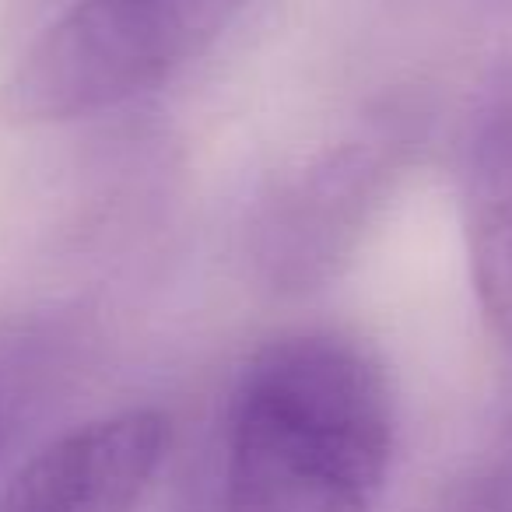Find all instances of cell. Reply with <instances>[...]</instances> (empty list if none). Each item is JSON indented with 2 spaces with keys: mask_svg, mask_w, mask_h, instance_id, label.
Returning a JSON list of instances; mask_svg holds the SVG:
<instances>
[{
  "mask_svg": "<svg viewBox=\"0 0 512 512\" xmlns=\"http://www.w3.org/2000/svg\"><path fill=\"white\" fill-rule=\"evenodd\" d=\"M393 453L376 355L327 330L285 334L239 369L176 512H372Z\"/></svg>",
  "mask_w": 512,
  "mask_h": 512,
  "instance_id": "obj_1",
  "label": "cell"
},
{
  "mask_svg": "<svg viewBox=\"0 0 512 512\" xmlns=\"http://www.w3.org/2000/svg\"><path fill=\"white\" fill-rule=\"evenodd\" d=\"M407 151V123L383 113L281 172L249 218L246 249L256 281L274 295L330 285L390 200Z\"/></svg>",
  "mask_w": 512,
  "mask_h": 512,
  "instance_id": "obj_3",
  "label": "cell"
},
{
  "mask_svg": "<svg viewBox=\"0 0 512 512\" xmlns=\"http://www.w3.org/2000/svg\"><path fill=\"white\" fill-rule=\"evenodd\" d=\"M169 449L155 407L102 414L43 446L0 495V512H137Z\"/></svg>",
  "mask_w": 512,
  "mask_h": 512,
  "instance_id": "obj_4",
  "label": "cell"
},
{
  "mask_svg": "<svg viewBox=\"0 0 512 512\" xmlns=\"http://www.w3.org/2000/svg\"><path fill=\"white\" fill-rule=\"evenodd\" d=\"M460 207L477 302L512 351V88L477 120L463 158Z\"/></svg>",
  "mask_w": 512,
  "mask_h": 512,
  "instance_id": "obj_5",
  "label": "cell"
},
{
  "mask_svg": "<svg viewBox=\"0 0 512 512\" xmlns=\"http://www.w3.org/2000/svg\"><path fill=\"white\" fill-rule=\"evenodd\" d=\"M470 512H512V463L484 488V495L470 505Z\"/></svg>",
  "mask_w": 512,
  "mask_h": 512,
  "instance_id": "obj_6",
  "label": "cell"
},
{
  "mask_svg": "<svg viewBox=\"0 0 512 512\" xmlns=\"http://www.w3.org/2000/svg\"><path fill=\"white\" fill-rule=\"evenodd\" d=\"M246 0H74L0 85V120L53 127L116 109L207 53Z\"/></svg>",
  "mask_w": 512,
  "mask_h": 512,
  "instance_id": "obj_2",
  "label": "cell"
}]
</instances>
